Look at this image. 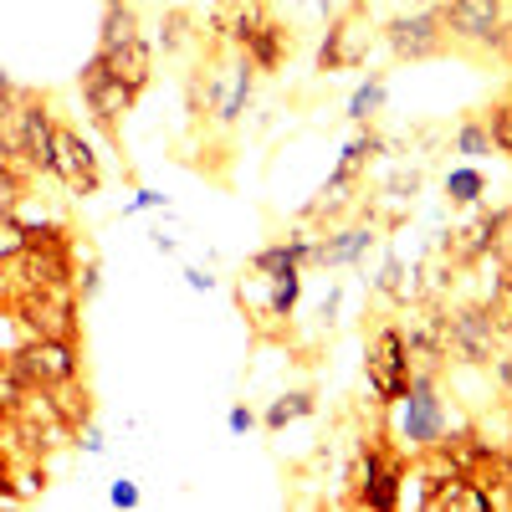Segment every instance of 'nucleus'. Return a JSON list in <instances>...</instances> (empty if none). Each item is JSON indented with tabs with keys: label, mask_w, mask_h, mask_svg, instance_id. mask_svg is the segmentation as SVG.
<instances>
[{
	"label": "nucleus",
	"mask_w": 512,
	"mask_h": 512,
	"mask_svg": "<svg viewBox=\"0 0 512 512\" xmlns=\"http://www.w3.org/2000/svg\"><path fill=\"white\" fill-rule=\"evenodd\" d=\"M11 318L26 328V338H77V287H11L6 297Z\"/></svg>",
	"instance_id": "1"
},
{
	"label": "nucleus",
	"mask_w": 512,
	"mask_h": 512,
	"mask_svg": "<svg viewBox=\"0 0 512 512\" xmlns=\"http://www.w3.org/2000/svg\"><path fill=\"white\" fill-rule=\"evenodd\" d=\"M446 21V41H461V47L477 52H507V0H446L441 6Z\"/></svg>",
	"instance_id": "2"
},
{
	"label": "nucleus",
	"mask_w": 512,
	"mask_h": 512,
	"mask_svg": "<svg viewBox=\"0 0 512 512\" xmlns=\"http://www.w3.org/2000/svg\"><path fill=\"white\" fill-rule=\"evenodd\" d=\"M6 359L16 364V374L31 384V390H57V384L77 379V369H82L77 338H26V344L11 349Z\"/></svg>",
	"instance_id": "3"
},
{
	"label": "nucleus",
	"mask_w": 512,
	"mask_h": 512,
	"mask_svg": "<svg viewBox=\"0 0 512 512\" xmlns=\"http://www.w3.org/2000/svg\"><path fill=\"white\" fill-rule=\"evenodd\" d=\"M446 436V405L436 395V379L431 374H410V390L400 395V441L420 456L431 451Z\"/></svg>",
	"instance_id": "4"
},
{
	"label": "nucleus",
	"mask_w": 512,
	"mask_h": 512,
	"mask_svg": "<svg viewBox=\"0 0 512 512\" xmlns=\"http://www.w3.org/2000/svg\"><path fill=\"white\" fill-rule=\"evenodd\" d=\"M364 379L379 405H400V395L410 390V344L400 328H379L369 359H364Z\"/></svg>",
	"instance_id": "5"
},
{
	"label": "nucleus",
	"mask_w": 512,
	"mask_h": 512,
	"mask_svg": "<svg viewBox=\"0 0 512 512\" xmlns=\"http://www.w3.org/2000/svg\"><path fill=\"white\" fill-rule=\"evenodd\" d=\"M77 88H82V103H88V113L108 128V134H118L123 128V118H128V108H134V88L128 82H118L113 77V67L93 52L88 62H82V72H77Z\"/></svg>",
	"instance_id": "6"
},
{
	"label": "nucleus",
	"mask_w": 512,
	"mask_h": 512,
	"mask_svg": "<svg viewBox=\"0 0 512 512\" xmlns=\"http://www.w3.org/2000/svg\"><path fill=\"white\" fill-rule=\"evenodd\" d=\"M52 175L67 185V195L77 200H93L103 190V164H98V149L77 134V128L57 123V144H52Z\"/></svg>",
	"instance_id": "7"
},
{
	"label": "nucleus",
	"mask_w": 512,
	"mask_h": 512,
	"mask_svg": "<svg viewBox=\"0 0 512 512\" xmlns=\"http://www.w3.org/2000/svg\"><path fill=\"white\" fill-rule=\"evenodd\" d=\"M354 482H359V497H354L359 507H374V512L400 507V482H405V461H400V451H390L384 441H369L364 456H359Z\"/></svg>",
	"instance_id": "8"
},
{
	"label": "nucleus",
	"mask_w": 512,
	"mask_h": 512,
	"mask_svg": "<svg viewBox=\"0 0 512 512\" xmlns=\"http://www.w3.org/2000/svg\"><path fill=\"white\" fill-rule=\"evenodd\" d=\"M384 47H390L400 62H425V57L446 52V21H441V6L400 11L390 26H384Z\"/></svg>",
	"instance_id": "9"
},
{
	"label": "nucleus",
	"mask_w": 512,
	"mask_h": 512,
	"mask_svg": "<svg viewBox=\"0 0 512 512\" xmlns=\"http://www.w3.org/2000/svg\"><path fill=\"white\" fill-rule=\"evenodd\" d=\"M11 267V287H77V241H31Z\"/></svg>",
	"instance_id": "10"
},
{
	"label": "nucleus",
	"mask_w": 512,
	"mask_h": 512,
	"mask_svg": "<svg viewBox=\"0 0 512 512\" xmlns=\"http://www.w3.org/2000/svg\"><path fill=\"white\" fill-rule=\"evenodd\" d=\"M441 323H446V349H451L461 364H492L497 333H502V323H497L492 308H456V313L441 318Z\"/></svg>",
	"instance_id": "11"
},
{
	"label": "nucleus",
	"mask_w": 512,
	"mask_h": 512,
	"mask_svg": "<svg viewBox=\"0 0 512 512\" xmlns=\"http://www.w3.org/2000/svg\"><path fill=\"white\" fill-rule=\"evenodd\" d=\"M16 128H21V159L31 175H52V144H57V118L47 113V103L16 93Z\"/></svg>",
	"instance_id": "12"
},
{
	"label": "nucleus",
	"mask_w": 512,
	"mask_h": 512,
	"mask_svg": "<svg viewBox=\"0 0 512 512\" xmlns=\"http://www.w3.org/2000/svg\"><path fill=\"white\" fill-rule=\"evenodd\" d=\"M384 144H379V134H359L349 149H344V159H338V169H333V175H328V185L318 190V200L308 205V210H338V205H344L349 200V190L359 185V175H364V164L379 154Z\"/></svg>",
	"instance_id": "13"
},
{
	"label": "nucleus",
	"mask_w": 512,
	"mask_h": 512,
	"mask_svg": "<svg viewBox=\"0 0 512 512\" xmlns=\"http://www.w3.org/2000/svg\"><path fill=\"white\" fill-rule=\"evenodd\" d=\"M364 41H369V31H364L359 11L344 16V21H333V31L323 36V47H318V72H344V67H354V62L364 57Z\"/></svg>",
	"instance_id": "14"
},
{
	"label": "nucleus",
	"mask_w": 512,
	"mask_h": 512,
	"mask_svg": "<svg viewBox=\"0 0 512 512\" xmlns=\"http://www.w3.org/2000/svg\"><path fill=\"white\" fill-rule=\"evenodd\" d=\"M108 67H113V77L118 82H128L134 93H144L149 88V77H154V47L144 41V31L139 36H128V41H118V47H108V52H98Z\"/></svg>",
	"instance_id": "15"
},
{
	"label": "nucleus",
	"mask_w": 512,
	"mask_h": 512,
	"mask_svg": "<svg viewBox=\"0 0 512 512\" xmlns=\"http://www.w3.org/2000/svg\"><path fill=\"white\" fill-rule=\"evenodd\" d=\"M241 52L251 57V67H256V72H277V67L287 62V52H292V36H287V26H282L277 16H267L262 26L251 31V41H246Z\"/></svg>",
	"instance_id": "16"
},
{
	"label": "nucleus",
	"mask_w": 512,
	"mask_h": 512,
	"mask_svg": "<svg viewBox=\"0 0 512 512\" xmlns=\"http://www.w3.org/2000/svg\"><path fill=\"white\" fill-rule=\"evenodd\" d=\"M251 88H256V67H251V57L241 52L236 67H231L226 93H221V103H216V123H236V118L246 113V103H251Z\"/></svg>",
	"instance_id": "17"
},
{
	"label": "nucleus",
	"mask_w": 512,
	"mask_h": 512,
	"mask_svg": "<svg viewBox=\"0 0 512 512\" xmlns=\"http://www.w3.org/2000/svg\"><path fill=\"white\" fill-rule=\"evenodd\" d=\"M374 241H379L374 226H349V231H338V236H328V241L318 246V262H323V267H349V262H359Z\"/></svg>",
	"instance_id": "18"
},
{
	"label": "nucleus",
	"mask_w": 512,
	"mask_h": 512,
	"mask_svg": "<svg viewBox=\"0 0 512 512\" xmlns=\"http://www.w3.org/2000/svg\"><path fill=\"white\" fill-rule=\"evenodd\" d=\"M384 93H390V82H384L379 72H369L359 88H354V98H349V123H369L384 108Z\"/></svg>",
	"instance_id": "19"
},
{
	"label": "nucleus",
	"mask_w": 512,
	"mask_h": 512,
	"mask_svg": "<svg viewBox=\"0 0 512 512\" xmlns=\"http://www.w3.org/2000/svg\"><path fill=\"white\" fill-rule=\"evenodd\" d=\"M482 190H487V180H482V169H477V164H456L451 175H446V195H451V205H477Z\"/></svg>",
	"instance_id": "20"
},
{
	"label": "nucleus",
	"mask_w": 512,
	"mask_h": 512,
	"mask_svg": "<svg viewBox=\"0 0 512 512\" xmlns=\"http://www.w3.org/2000/svg\"><path fill=\"white\" fill-rule=\"evenodd\" d=\"M456 154H466V159H487L492 154V134H487V123H477V118H466L461 128H456Z\"/></svg>",
	"instance_id": "21"
},
{
	"label": "nucleus",
	"mask_w": 512,
	"mask_h": 512,
	"mask_svg": "<svg viewBox=\"0 0 512 512\" xmlns=\"http://www.w3.org/2000/svg\"><path fill=\"white\" fill-rule=\"evenodd\" d=\"M303 415H313V395H303V390H292V395H282L272 410H267V431H282V425H292V420H303Z\"/></svg>",
	"instance_id": "22"
},
{
	"label": "nucleus",
	"mask_w": 512,
	"mask_h": 512,
	"mask_svg": "<svg viewBox=\"0 0 512 512\" xmlns=\"http://www.w3.org/2000/svg\"><path fill=\"white\" fill-rule=\"evenodd\" d=\"M26 246H31L26 221H16V216H0V267H11Z\"/></svg>",
	"instance_id": "23"
},
{
	"label": "nucleus",
	"mask_w": 512,
	"mask_h": 512,
	"mask_svg": "<svg viewBox=\"0 0 512 512\" xmlns=\"http://www.w3.org/2000/svg\"><path fill=\"white\" fill-rule=\"evenodd\" d=\"M297 292H303V272H287V277H272V318H292L297 308Z\"/></svg>",
	"instance_id": "24"
},
{
	"label": "nucleus",
	"mask_w": 512,
	"mask_h": 512,
	"mask_svg": "<svg viewBox=\"0 0 512 512\" xmlns=\"http://www.w3.org/2000/svg\"><path fill=\"white\" fill-rule=\"evenodd\" d=\"M487 134H492V149L512 159V98H502V103L492 108V118H487Z\"/></svg>",
	"instance_id": "25"
},
{
	"label": "nucleus",
	"mask_w": 512,
	"mask_h": 512,
	"mask_svg": "<svg viewBox=\"0 0 512 512\" xmlns=\"http://www.w3.org/2000/svg\"><path fill=\"white\" fill-rule=\"evenodd\" d=\"M36 492H47V466H41V456L16 466V497H36Z\"/></svg>",
	"instance_id": "26"
},
{
	"label": "nucleus",
	"mask_w": 512,
	"mask_h": 512,
	"mask_svg": "<svg viewBox=\"0 0 512 512\" xmlns=\"http://www.w3.org/2000/svg\"><path fill=\"white\" fill-rule=\"evenodd\" d=\"M185 26H190V16H185V11H169V16H164V26H159V47H164V52L185 47Z\"/></svg>",
	"instance_id": "27"
},
{
	"label": "nucleus",
	"mask_w": 512,
	"mask_h": 512,
	"mask_svg": "<svg viewBox=\"0 0 512 512\" xmlns=\"http://www.w3.org/2000/svg\"><path fill=\"white\" fill-rule=\"evenodd\" d=\"M400 277H405V262H400V256H390V262H384V272H379V282H374V287H379L384 297H400V292H405V287H400Z\"/></svg>",
	"instance_id": "28"
},
{
	"label": "nucleus",
	"mask_w": 512,
	"mask_h": 512,
	"mask_svg": "<svg viewBox=\"0 0 512 512\" xmlns=\"http://www.w3.org/2000/svg\"><path fill=\"white\" fill-rule=\"evenodd\" d=\"M108 502H113V507H139V487L128 482V477H118V482L108 487Z\"/></svg>",
	"instance_id": "29"
},
{
	"label": "nucleus",
	"mask_w": 512,
	"mask_h": 512,
	"mask_svg": "<svg viewBox=\"0 0 512 512\" xmlns=\"http://www.w3.org/2000/svg\"><path fill=\"white\" fill-rule=\"evenodd\" d=\"M98 287H103V282H98V262L88 256V267L77 272V292H82V297H98Z\"/></svg>",
	"instance_id": "30"
},
{
	"label": "nucleus",
	"mask_w": 512,
	"mask_h": 512,
	"mask_svg": "<svg viewBox=\"0 0 512 512\" xmlns=\"http://www.w3.org/2000/svg\"><path fill=\"white\" fill-rule=\"evenodd\" d=\"M154 205H164V195H159V190H139L134 200L123 205V216H139V210H154Z\"/></svg>",
	"instance_id": "31"
},
{
	"label": "nucleus",
	"mask_w": 512,
	"mask_h": 512,
	"mask_svg": "<svg viewBox=\"0 0 512 512\" xmlns=\"http://www.w3.org/2000/svg\"><path fill=\"white\" fill-rule=\"evenodd\" d=\"M77 436H82V446H88L93 456H103V451H108V441H103V431H98V425H93V420H88V425H82V431H77Z\"/></svg>",
	"instance_id": "32"
},
{
	"label": "nucleus",
	"mask_w": 512,
	"mask_h": 512,
	"mask_svg": "<svg viewBox=\"0 0 512 512\" xmlns=\"http://www.w3.org/2000/svg\"><path fill=\"white\" fill-rule=\"evenodd\" d=\"M226 425H231V431H236V436H246V431H251V425H256V415H251L246 405H236V410L226 415Z\"/></svg>",
	"instance_id": "33"
},
{
	"label": "nucleus",
	"mask_w": 512,
	"mask_h": 512,
	"mask_svg": "<svg viewBox=\"0 0 512 512\" xmlns=\"http://www.w3.org/2000/svg\"><path fill=\"white\" fill-rule=\"evenodd\" d=\"M185 282H190V292H210V287H216V277H205L200 267H190V272H185Z\"/></svg>",
	"instance_id": "34"
},
{
	"label": "nucleus",
	"mask_w": 512,
	"mask_h": 512,
	"mask_svg": "<svg viewBox=\"0 0 512 512\" xmlns=\"http://www.w3.org/2000/svg\"><path fill=\"white\" fill-rule=\"evenodd\" d=\"M497 379H502V390L512 395V354H497Z\"/></svg>",
	"instance_id": "35"
},
{
	"label": "nucleus",
	"mask_w": 512,
	"mask_h": 512,
	"mask_svg": "<svg viewBox=\"0 0 512 512\" xmlns=\"http://www.w3.org/2000/svg\"><path fill=\"white\" fill-rule=\"evenodd\" d=\"M11 103H16V82L0 72V108H11Z\"/></svg>",
	"instance_id": "36"
},
{
	"label": "nucleus",
	"mask_w": 512,
	"mask_h": 512,
	"mask_svg": "<svg viewBox=\"0 0 512 512\" xmlns=\"http://www.w3.org/2000/svg\"><path fill=\"white\" fill-rule=\"evenodd\" d=\"M333 313H338V287L323 297V318H328V323H333Z\"/></svg>",
	"instance_id": "37"
},
{
	"label": "nucleus",
	"mask_w": 512,
	"mask_h": 512,
	"mask_svg": "<svg viewBox=\"0 0 512 512\" xmlns=\"http://www.w3.org/2000/svg\"><path fill=\"white\" fill-rule=\"evenodd\" d=\"M6 297H11V292H6V277H0V308H6Z\"/></svg>",
	"instance_id": "38"
},
{
	"label": "nucleus",
	"mask_w": 512,
	"mask_h": 512,
	"mask_svg": "<svg viewBox=\"0 0 512 512\" xmlns=\"http://www.w3.org/2000/svg\"><path fill=\"white\" fill-rule=\"evenodd\" d=\"M108 6H134V0H108Z\"/></svg>",
	"instance_id": "39"
},
{
	"label": "nucleus",
	"mask_w": 512,
	"mask_h": 512,
	"mask_svg": "<svg viewBox=\"0 0 512 512\" xmlns=\"http://www.w3.org/2000/svg\"><path fill=\"white\" fill-rule=\"evenodd\" d=\"M507 36H512V6H507Z\"/></svg>",
	"instance_id": "40"
}]
</instances>
